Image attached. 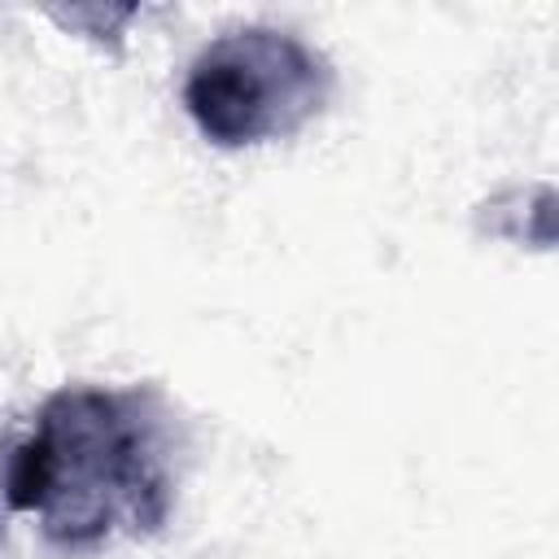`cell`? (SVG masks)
I'll return each instance as SVG.
<instances>
[{
    "mask_svg": "<svg viewBox=\"0 0 559 559\" xmlns=\"http://www.w3.org/2000/svg\"><path fill=\"white\" fill-rule=\"evenodd\" d=\"M332 96V66L288 31L245 26L210 39L183 79V105L223 148L301 131Z\"/></svg>",
    "mask_w": 559,
    "mask_h": 559,
    "instance_id": "2",
    "label": "cell"
},
{
    "mask_svg": "<svg viewBox=\"0 0 559 559\" xmlns=\"http://www.w3.org/2000/svg\"><path fill=\"white\" fill-rule=\"evenodd\" d=\"M4 507L70 550L162 528L170 472L140 397L87 384L57 389L9 450Z\"/></svg>",
    "mask_w": 559,
    "mask_h": 559,
    "instance_id": "1",
    "label": "cell"
}]
</instances>
